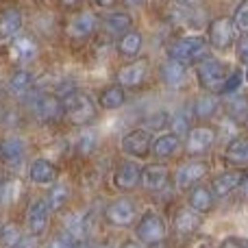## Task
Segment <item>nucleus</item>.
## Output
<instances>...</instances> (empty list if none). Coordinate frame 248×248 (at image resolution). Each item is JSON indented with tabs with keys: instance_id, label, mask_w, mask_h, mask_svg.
I'll list each match as a JSON object with an SVG mask.
<instances>
[{
	"instance_id": "nucleus-28",
	"label": "nucleus",
	"mask_w": 248,
	"mask_h": 248,
	"mask_svg": "<svg viewBox=\"0 0 248 248\" xmlns=\"http://www.w3.org/2000/svg\"><path fill=\"white\" fill-rule=\"evenodd\" d=\"M141 46H144V37H141L140 31H128V33H124L120 39H118V52H120L122 57H126V59H131V57H137L141 50Z\"/></svg>"
},
{
	"instance_id": "nucleus-32",
	"label": "nucleus",
	"mask_w": 248,
	"mask_h": 248,
	"mask_svg": "<svg viewBox=\"0 0 248 248\" xmlns=\"http://www.w3.org/2000/svg\"><path fill=\"white\" fill-rule=\"evenodd\" d=\"M22 237H24V233H22V229L17 224L7 222L0 227V246L2 248H17Z\"/></svg>"
},
{
	"instance_id": "nucleus-42",
	"label": "nucleus",
	"mask_w": 248,
	"mask_h": 248,
	"mask_svg": "<svg viewBox=\"0 0 248 248\" xmlns=\"http://www.w3.org/2000/svg\"><path fill=\"white\" fill-rule=\"evenodd\" d=\"M17 248H39V242H37V237L29 233V235L22 237V242L17 244Z\"/></svg>"
},
{
	"instance_id": "nucleus-7",
	"label": "nucleus",
	"mask_w": 248,
	"mask_h": 248,
	"mask_svg": "<svg viewBox=\"0 0 248 248\" xmlns=\"http://www.w3.org/2000/svg\"><path fill=\"white\" fill-rule=\"evenodd\" d=\"M135 214L137 207L131 198H116L105 209V220L111 227H131L135 222Z\"/></svg>"
},
{
	"instance_id": "nucleus-33",
	"label": "nucleus",
	"mask_w": 248,
	"mask_h": 248,
	"mask_svg": "<svg viewBox=\"0 0 248 248\" xmlns=\"http://www.w3.org/2000/svg\"><path fill=\"white\" fill-rule=\"evenodd\" d=\"M231 22H233V26H235L237 33L248 35V0H242V2L235 7Z\"/></svg>"
},
{
	"instance_id": "nucleus-16",
	"label": "nucleus",
	"mask_w": 248,
	"mask_h": 248,
	"mask_svg": "<svg viewBox=\"0 0 248 248\" xmlns=\"http://www.w3.org/2000/svg\"><path fill=\"white\" fill-rule=\"evenodd\" d=\"M248 172L244 170H231V172H222V174H218L214 181H211V192L216 194V196L224 198L229 196V194H233L235 189H240V185L244 183Z\"/></svg>"
},
{
	"instance_id": "nucleus-40",
	"label": "nucleus",
	"mask_w": 248,
	"mask_h": 248,
	"mask_svg": "<svg viewBox=\"0 0 248 248\" xmlns=\"http://www.w3.org/2000/svg\"><path fill=\"white\" fill-rule=\"evenodd\" d=\"M235 52H237V59H240L244 65H248V35H244V37L237 42Z\"/></svg>"
},
{
	"instance_id": "nucleus-12",
	"label": "nucleus",
	"mask_w": 248,
	"mask_h": 248,
	"mask_svg": "<svg viewBox=\"0 0 248 248\" xmlns=\"http://www.w3.org/2000/svg\"><path fill=\"white\" fill-rule=\"evenodd\" d=\"M148 61L146 59H135L131 63H124L120 70H118L116 78H118V85L122 87H140L141 83L146 81L148 77Z\"/></svg>"
},
{
	"instance_id": "nucleus-20",
	"label": "nucleus",
	"mask_w": 248,
	"mask_h": 248,
	"mask_svg": "<svg viewBox=\"0 0 248 248\" xmlns=\"http://www.w3.org/2000/svg\"><path fill=\"white\" fill-rule=\"evenodd\" d=\"M24 141L20 137H7V140L0 141V161L4 166H17V163L24 159Z\"/></svg>"
},
{
	"instance_id": "nucleus-51",
	"label": "nucleus",
	"mask_w": 248,
	"mask_h": 248,
	"mask_svg": "<svg viewBox=\"0 0 248 248\" xmlns=\"http://www.w3.org/2000/svg\"><path fill=\"white\" fill-rule=\"evenodd\" d=\"M244 78H246V81H248V68H246V72H244Z\"/></svg>"
},
{
	"instance_id": "nucleus-31",
	"label": "nucleus",
	"mask_w": 248,
	"mask_h": 248,
	"mask_svg": "<svg viewBox=\"0 0 248 248\" xmlns=\"http://www.w3.org/2000/svg\"><path fill=\"white\" fill-rule=\"evenodd\" d=\"M70 201V187L65 183H55L50 189H48V196H46V202H48V209L50 211H59L68 205Z\"/></svg>"
},
{
	"instance_id": "nucleus-3",
	"label": "nucleus",
	"mask_w": 248,
	"mask_h": 248,
	"mask_svg": "<svg viewBox=\"0 0 248 248\" xmlns=\"http://www.w3.org/2000/svg\"><path fill=\"white\" fill-rule=\"evenodd\" d=\"M137 237H140L144 244H161L163 240H166V222H163V218L159 214H155V211H146L144 216L140 218V222H137V229H135Z\"/></svg>"
},
{
	"instance_id": "nucleus-44",
	"label": "nucleus",
	"mask_w": 248,
	"mask_h": 248,
	"mask_svg": "<svg viewBox=\"0 0 248 248\" xmlns=\"http://www.w3.org/2000/svg\"><path fill=\"white\" fill-rule=\"evenodd\" d=\"M61 2V7H65V9H72V7H77L81 0H59Z\"/></svg>"
},
{
	"instance_id": "nucleus-36",
	"label": "nucleus",
	"mask_w": 248,
	"mask_h": 248,
	"mask_svg": "<svg viewBox=\"0 0 248 248\" xmlns=\"http://www.w3.org/2000/svg\"><path fill=\"white\" fill-rule=\"evenodd\" d=\"M77 240L70 235L68 231H59L57 235H52V240L46 244V248H74Z\"/></svg>"
},
{
	"instance_id": "nucleus-52",
	"label": "nucleus",
	"mask_w": 248,
	"mask_h": 248,
	"mask_svg": "<svg viewBox=\"0 0 248 248\" xmlns=\"http://www.w3.org/2000/svg\"><path fill=\"white\" fill-rule=\"evenodd\" d=\"M246 124H248V116H246Z\"/></svg>"
},
{
	"instance_id": "nucleus-47",
	"label": "nucleus",
	"mask_w": 248,
	"mask_h": 248,
	"mask_svg": "<svg viewBox=\"0 0 248 248\" xmlns=\"http://www.w3.org/2000/svg\"><path fill=\"white\" fill-rule=\"evenodd\" d=\"M74 248H94V246H92L90 242H85V240H83V242H77V246H74Z\"/></svg>"
},
{
	"instance_id": "nucleus-26",
	"label": "nucleus",
	"mask_w": 248,
	"mask_h": 248,
	"mask_svg": "<svg viewBox=\"0 0 248 248\" xmlns=\"http://www.w3.org/2000/svg\"><path fill=\"white\" fill-rule=\"evenodd\" d=\"M126 103V92H124L122 85H107L103 92L98 94V105L107 111H113V109H120L122 105Z\"/></svg>"
},
{
	"instance_id": "nucleus-9",
	"label": "nucleus",
	"mask_w": 248,
	"mask_h": 248,
	"mask_svg": "<svg viewBox=\"0 0 248 248\" xmlns=\"http://www.w3.org/2000/svg\"><path fill=\"white\" fill-rule=\"evenodd\" d=\"M122 153H126L128 157H146L150 153V146H153V135H150L148 128H133L126 135L122 137Z\"/></svg>"
},
{
	"instance_id": "nucleus-27",
	"label": "nucleus",
	"mask_w": 248,
	"mask_h": 248,
	"mask_svg": "<svg viewBox=\"0 0 248 248\" xmlns=\"http://www.w3.org/2000/svg\"><path fill=\"white\" fill-rule=\"evenodd\" d=\"M218 109H220L218 96H214V94H201L196 100H194L192 113H194V118H198V120H207V118H214Z\"/></svg>"
},
{
	"instance_id": "nucleus-46",
	"label": "nucleus",
	"mask_w": 248,
	"mask_h": 248,
	"mask_svg": "<svg viewBox=\"0 0 248 248\" xmlns=\"http://www.w3.org/2000/svg\"><path fill=\"white\" fill-rule=\"evenodd\" d=\"M96 4H98V7H113V2H116V0H94Z\"/></svg>"
},
{
	"instance_id": "nucleus-22",
	"label": "nucleus",
	"mask_w": 248,
	"mask_h": 248,
	"mask_svg": "<svg viewBox=\"0 0 248 248\" xmlns=\"http://www.w3.org/2000/svg\"><path fill=\"white\" fill-rule=\"evenodd\" d=\"M22 29V13L20 9L16 7H9L0 13V42L4 39H11L20 33Z\"/></svg>"
},
{
	"instance_id": "nucleus-38",
	"label": "nucleus",
	"mask_w": 248,
	"mask_h": 248,
	"mask_svg": "<svg viewBox=\"0 0 248 248\" xmlns=\"http://www.w3.org/2000/svg\"><path fill=\"white\" fill-rule=\"evenodd\" d=\"M170 124V116L166 111H155L153 116L146 118V128H153V131H159V128H166Z\"/></svg>"
},
{
	"instance_id": "nucleus-19",
	"label": "nucleus",
	"mask_w": 248,
	"mask_h": 248,
	"mask_svg": "<svg viewBox=\"0 0 248 248\" xmlns=\"http://www.w3.org/2000/svg\"><path fill=\"white\" fill-rule=\"evenodd\" d=\"M57 176H59V170H57V166L50 159L39 157L29 166V179L35 185H50L57 181Z\"/></svg>"
},
{
	"instance_id": "nucleus-14",
	"label": "nucleus",
	"mask_w": 248,
	"mask_h": 248,
	"mask_svg": "<svg viewBox=\"0 0 248 248\" xmlns=\"http://www.w3.org/2000/svg\"><path fill=\"white\" fill-rule=\"evenodd\" d=\"M141 183V168L135 161H122L113 172V185L122 192L135 189Z\"/></svg>"
},
{
	"instance_id": "nucleus-1",
	"label": "nucleus",
	"mask_w": 248,
	"mask_h": 248,
	"mask_svg": "<svg viewBox=\"0 0 248 248\" xmlns=\"http://www.w3.org/2000/svg\"><path fill=\"white\" fill-rule=\"evenodd\" d=\"M63 103V116L68 118L70 124L74 126H87L96 120L98 116V109H96V103L90 94L81 90H72L70 94H65L61 98Z\"/></svg>"
},
{
	"instance_id": "nucleus-29",
	"label": "nucleus",
	"mask_w": 248,
	"mask_h": 248,
	"mask_svg": "<svg viewBox=\"0 0 248 248\" xmlns=\"http://www.w3.org/2000/svg\"><path fill=\"white\" fill-rule=\"evenodd\" d=\"M224 159L235 166L248 163V137H235L229 141V146L224 148Z\"/></svg>"
},
{
	"instance_id": "nucleus-8",
	"label": "nucleus",
	"mask_w": 248,
	"mask_h": 248,
	"mask_svg": "<svg viewBox=\"0 0 248 248\" xmlns=\"http://www.w3.org/2000/svg\"><path fill=\"white\" fill-rule=\"evenodd\" d=\"M235 26H233L231 17H216L211 20L209 31H207V42L218 50H227L233 42H235Z\"/></svg>"
},
{
	"instance_id": "nucleus-18",
	"label": "nucleus",
	"mask_w": 248,
	"mask_h": 248,
	"mask_svg": "<svg viewBox=\"0 0 248 248\" xmlns=\"http://www.w3.org/2000/svg\"><path fill=\"white\" fill-rule=\"evenodd\" d=\"M159 77H161V81L166 83L168 87L179 90V87H183L185 81H187V65L179 63V61H174V59H166L161 63V68H159Z\"/></svg>"
},
{
	"instance_id": "nucleus-21",
	"label": "nucleus",
	"mask_w": 248,
	"mask_h": 248,
	"mask_svg": "<svg viewBox=\"0 0 248 248\" xmlns=\"http://www.w3.org/2000/svg\"><path fill=\"white\" fill-rule=\"evenodd\" d=\"M133 26V17L126 11H111L103 17V29L113 37H122Z\"/></svg>"
},
{
	"instance_id": "nucleus-34",
	"label": "nucleus",
	"mask_w": 248,
	"mask_h": 248,
	"mask_svg": "<svg viewBox=\"0 0 248 248\" xmlns=\"http://www.w3.org/2000/svg\"><path fill=\"white\" fill-rule=\"evenodd\" d=\"M96 144H98V140H96V133H83L81 137L77 140V153L83 155V157H87V155H92L96 150Z\"/></svg>"
},
{
	"instance_id": "nucleus-23",
	"label": "nucleus",
	"mask_w": 248,
	"mask_h": 248,
	"mask_svg": "<svg viewBox=\"0 0 248 248\" xmlns=\"http://www.w3.org/2000/svg\"><path fill=\"white\" fill-rule=\"evenodd\" d=\"M179 148H181V137L176 133H163V135H159L153 141L150 153L159 159H168V157H174L179 153Z\"/></svg>"
},
{
	"instance_id": "nucleus-5",
	"label": "nucleus",
	"mask_w": 248,
	"mask_h": 248,
	"mask_svg": "<svg viewBox=\"0 0 248 248\" xmlns=\"http://www.w3.org/2000/svg\"><path fill=\"white\" fill-rule=\"evenodd\" d=\"M31 109L42 122H55L63 116V103L59 96L50 94V92H42V94L33 96Z\"/></svg>"
},
{
	"instance_id": "nucleus-25",
	"label": "nucleus",
	"mask_w": 248,
	"mask_h": 248,
	"mask_svg": "<svg viewBox=\"0 0 248 248\" xmlns=\"http://www.w3.org/2000/svg\"><path fill=\"white\" fill-rule=\"evenodd\" d=\"M216 205V194L211 192V187H205V185H194L189 189V207L198 214H205V211H211Z\"/></svg>"
},
{
	"instance_id": "nucleus-39",
	"label": "nucleus",
	"mask_w": 248,
	"mask_h": 248,
	"mask_svg": "<svg viewBox=\"0 0 248 248\" xmlns=\"http://www.w3.org/2000/svg\"><path fill=\"white\" fill-rule=\"evenodd\" d=\"M170 126H172V133L176 135H187L192 128H189V118L185 113H176L174 118H170Z\"/></svg>"
},
{
	"instance_id": "nucleus-41",
	"label": "nucleus",
	"mask_w": 248,
	"mask_h": 248,
	"mask_svg": "<svg viewBox=\"0 0 248 248\" xmlns=\"http://www.w3.org/2000/svg\"><path fill=\"white\" fill-rule=\"evenodd\" d=\"M218 248H248V242L240 240V237H229V240H224Z\"/></svg>"
},
{
	"instance_id": "nucleus-37",
	"label": "nucleus",
	"mask_w": 248,
	"mask_h": 248,
	"mask_svg": "<svg viewBox=\"0 0 248 248\" xmlns=\"http://www.w3.org/2000/svg\"><path fill=\"white\" fill-rule=\"evenodd\" d=\"M227 109H229V113H231L233 118H244V120H246V116H248V98L242 96V98L229 100Z\"/></svg>"
},
{
	"instance_id": "nucleus-48",
	"label": "nucleus",
	"mask_w": 248,
	"mask_h": 248,
	"mask_svg": "<svg viewBox=\"0 0 248 248\" xmlns=\"http://www.w3.org/2000/svg\"><path fill=\"white\" fill-rule=\"evenodd\" d=\"M124 2H126V4H133V7H140L144 0H124Z\"/></svg>"
},
{
	"instance_id": "nucleus-2",
	"label": "nucleus",
	"mask_w": 248,
	"mask_h": 248,
	"mask_svg": "<svg viewBox=\"0 0 248 248\" xmlns=\"http://www.w3.org/2000/svg\"><path fill=\"white\" fill-rule=\"evenodd\" d=\"M207 50H209V42L205 37L189 35V37H181L174 44H170L168 46V57L187 65V63H196V61L205 59Z\"/></svg>"
},
{
	"instance_id": "nucleus-6",
	"label": "nucleus",
	"mask_w": 248,
	"mask_h": 248,
	"mask_svg": "<svg viewBox=\"0 0 248 248\" xmlns=\"http://www.w3.org/2000/svg\"><path fill=\"white\" fill-rule=\"evenodd\" d=\"M50 214L46 198H35L26 209V229L31 235L42 237L48 231V222H50Z\"/></svg>"
},
{
	"instance_id": "nucleus-4",
	"label": "nucleus",
	"mask_w": 248,
	"mask_h": 248,
	"mask_svg": "<svg viewBox=\"0 0 248 248\" xmlns=\"http://www.w3.org/2000/svg\"><path fill=\"white\" fill-rule=\"evenodd\" d=\"M198 74V83H201L205 90L209 92H222V85L227 81V68H224L222 61H216V59H207L201 61L196 68Z\"/></svg>"
},
{
	"instance_id": "nucleus-35",
	"label": "nucleus",
	"mask_w": 248,
	"mask_h": 248,
	"mask_svg": "<svg viewBox=\"0 0 248 248\" xmlns=\"http://www.w3.org/2000/svg\"><path fill=\"white\" fill-rule=\"evenodd\" d=\"M242 83H244V72L242 70H233L231 74H227V81H224L220 94H235L242 87Z\"/></svg>"
},
{
	"instance_id": "nucleus-43",
	"label": "nucleus",
	"mask_w": 248,
	"mask_h": 248,
	"mask_svg": "<svg viewBox=\"0 0 248 248\" xmlns=\"http://www.w3.org/2000/svg\"><path fill=\"white\" fill-rule=\"evenodd\" d=\"M176 4H181V7H196L201 0H174Z\"/></svg>"
},
{
	"instance_id": "nucleus-11",
	"label": "nucleus",
	"mask_w": 248,
	"mask_h": 248,
	"mask_svg": "<svg viewBox=\"0 0 248 248\" xmlns=\"http://www.w3.org/2000/svg\"><path fill=\"white\" fill-rule=\"evenodd\" d=\"M216 144V128L214 126H194L192 131L187 133V140H185V150L192 157H198V155H205L211 146Z\"/></svg>"
},
{
	"instance_id": "nucleus-15",
	"label": "nucleus",
	"mask_w": 248,
	"mask_h": 248,
	"mask_svg": "<svg viewBox=\"0 0 248 248\" xmlns=\"http://www.w3.org/2000/svg\"><path fill=\"white\" fill-rule=\"evenodd\" d=\"M207 163L205 161H189V163H183V166L176 170L174 174V183L179 189H187V187H194L198 185V181L207 174Z\"/></svg>"
},
{
	"instance_id": "nucleus-13",
	"label": "nucleus",
	"mask_w": 248,
	"mask_h": 248,
	"mask_svg": "<svg viewBox=\"0 0 248 248\" xmlns=\"http://www.w3.org/2000/svg\"><path fill=\"white\" fill-rule=\"evenodd\" d=\"M96 29H98V16L92 11H81L70 20L68 37L70 39H87Z\"/></svg>"
},
{
	"instance_id": "nucleus-10",
	"label": "nucleus",
	"mask_w": 248,
	"mask_h": 248,
	"mask_svg": "<svg viewBox=\"0 0 248 248\" xmlns=\"http://www.w3.org/2000/svg\"><path fill=\"white\" fill-rule=\"evenodd\" d=\"M37 55H39V44L29 33L16 35L11 39V44H9V57H11V61L22 63V68H24V63H31L33 59H37Z\"/></svg>"
},
{
	"instance_id": "nucleus-24",
	"label": "nucleus",
	"mask_w": 248,
	"mask_h": 248,
	"mask_svg": "<svg viewBox=\"0 0 248 248\" xmlns=\"http://www.w3.org/2000/svg\"><path fill=\"white\" fill-rule=\"evenodd\" d=\"M201 227V214L194 211L192 207H181L174 214V229L181 235H192Z\"/></svg>"
},
{
	"instance_id": "nucleus-50",
	"label": "nucleus",
	"mask_w": 248,
	"mask_h": 248,
	"mask_svg": "<svg viewBox=\"0 0 248 248\" xmlns=\"http://www.w3.org/2000/svg\"><path fill=\"white\" fill-rule=\"evenodd\" d=\"M2 118H4V107L0 105V122H2Z\"/></svg>"
},
{
	"instance_id": "nucleus-17",
	"label": "nucleus",
	"mask_w": 248,
	"mask_h": 248,
	"mask_svg": "<svg viewBox=\"0 0 248 248\" xmlns=\"http://www.w3.org/2000/svg\"><path fill=\"white\" fill-rule=\"evenodd\" d=\"M170 179V172L163 163H148L146 168H141V185H144L148 192H159L168 185Z\"/></svg>"
},
{
	"instance_id": "nucleus-45",
	"label": "nucleus",
	"mask_w": 248,
	"mask_h": 248,
	"mask_svg": "<svg viewBox=\"0 0 248 248\" xmlns=\"http://www.w3.org/2000/svg\"><path fill=\"white\" fill-rule=\"evenodd\" d=\"M120 248H144L141 244H137V242H133V240H126L124 242V244L120 246Z\"/></svg>"
},
{
	"instance_id": "nucleus-30",
	"label": "nucleus",
	"mask_w": 248,
	"mask_h": 248,
	"mask_svg": "<svg viewBox=\"0 0 248 248\" xmlns=\"http://www.w3.org/2000/svg\"><path fill=\"white\" fill-rule=\"evenodd\" d=\"M31 87H33V74L26 68H17L16 72L11 74V78H9V92H11L13 96L29 94Z\"/></svg>"
},
{
	"instance_id": "nucleus-49",
	"label": "nucleus",
	"mask_w": 248,
	"mask_h": 248,
	"mask_svg": "<svg viewBox=\"0 0 248 248\" xmlns=\"http://www.w3.org/2000/svg\"><path fill=\"white\" fill-rule=\"evenodd\" d=\"M4 181H7V176H4V170H2V168H0V187H2V183H4Z\"/></svg>"
}]
</instances>
